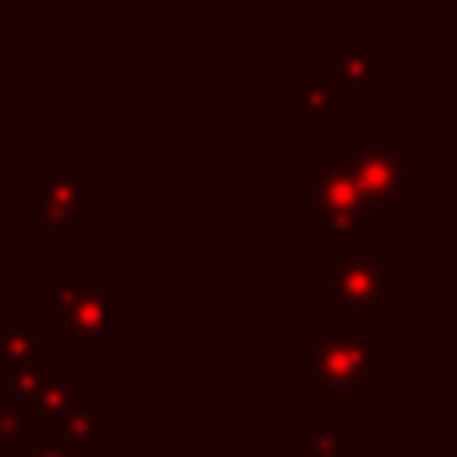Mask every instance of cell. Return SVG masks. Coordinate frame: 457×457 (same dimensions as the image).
<instances>
[{"label":"cell","mask_w":457,"mask_h":457,"mask_svg":"<svg viewBox=\"0 0 457 457\" xmlns=\"http://www.w3.org/2000/svg\"><path fill=\"white\" fill-rule=\"evenodd\" d=\"M293 96H297V109L305 112V120L313 129H329L333 117L349 109V93L337 85L333 77H313V72H293Z\"/></svg>","instance_id":"30bf717a"},{"label":"cell","mask_w":457,"mask_h":457,"mask_svg":"<svg viewBox=\"0 0 457 457\" xmlns=\"http://www.w3.org/2000/svg\"><path fill=\"white\" fill-rule=\"evenodd\" d=\"M21 273V221H0V277Z\"/></svg>","instance_id":"2e32d148"},{"label":"cell","mask_w":457,"mask_h":457,"mask_svg":"<svg viewBox=\"0 0 457 457\" xmlns=\"http://www.w3.org/2000/svg\"><path fill=\"white\" fill-rule=\"evenodd\" d=\"M56 357L53 361H37V365H21V370H0V402L8 405H24L32 394H40V389L53 381L56 373Z\"/></svg>","instance_id":"7c38bea8"},{"label":"cell","mask_w":457,"mask_h":457,"mask_svg":"<svg viewBox=\"0 0 457 457\" xmlns=\"http://www.w3.org/2000/svg\"><path fill=\"white\" fill-rule=\"evenodd\" d=\"M0 309H4V297H0Z\"/></svg>","instance_id":"e0dca14e"},{"label":"cell","mask_w":457,"mask_h":457,"mask_svg":"<svg viewBox=\"0 0 457 457\" xmlns=\"http://www.w3.org/2000/svg\"><path fill=\"white\" fill-rule=\"evenodd\" d=\"M88 397H96L93 386H88V381H77V378H72L69 365H56L53 381H48L40 394H32L24 405H16V410H21V418H24V426H29V434L40 437V434H53L56 421H61L69 410L85 405Z\"/></svg>","instance_id":"ba28073f"},{"label":"cell","mask_w":457,"mask_h":457,"mask_svg":"<svg viewBox=\"0 0 457 457\" xmlns=\"http://www.w3.org/2000/svg\"><path fill=\"white\" fill-rule=\"evenodd\" d=\"M21 457H93V450L88 445H72L56 434H40V437H32V445Z\"/></svg>","instance_id":"9a60e30c"},{"label":"cell","mask_w":457,"mask_h":457,"mask_svg":"<svg viewBox=\"0 0 457 457\" xmlns=\"http://www.w3.org/2000/svg\"><path fill=\"white\" fill-rule=\"evenodd\" d=\"M56 349V333L40 325L37 309H0V370L53 361Z\"/></svg>","instance_id":"52a82bcc"},{"label":"cell","mask_w":457,"mask_h":457,"mask_svg":"<svg viewBox=\"0 0 457 457\" xmlns=\"http://www.w3.org/2000/svg\"><path fill=\"white\" fill-rule=\"evenodd\" d=\"M386 313H349L345 329L309 333V397L317 405L329 397L365 402L370 389L386 378V345H381Z\"/></svg>","instance_id":"6da1fadb"},{"label":"cell","mask_w":457,"mask_h":457,"mask_svg":"<svg viewBox=\"0 0 457 457\" xmlns=\"http://www.w3.org/2000/svg\"><path fill=\"white\" fill-rule=\"evenodd\" d=\"M53 434L64 437V442H72V445H88V450H93L101 437L112 434V405H109V402H96V397H88L85 405L69 410L61 421H56Z\"/></svg>","instance_id":"8fae6325"},{"label":"cell","mask_w":457,"mask_h":457,"mask_svg":"<svg viewBox=\"0 0 457 457\" xmlns=\"http://www.w3.org/2000/svg\"><path fill=\"white\" fill-rule=\"evenodd\" d=\"M370 213L365 201L357 193L353 177L345 165V145L325 157V165H317L313 185H309V233L317 241H349V237H365Z\"/></svg>","instance_id":"5b68a950"},{"label":"cell","mask_w":457,"mask_h":457,"mask_svg":"<svg viewBox=\"0 0 457 457\" xmlns=\"http://www.w3.org/2000/svg\"><path fill=\"white\" fill-rule=\"evenodd\" d=\"M309 457H349V426L329 421V426L309 429Z\"/></svg>","instance_id":"5bb4252c"},{"label":"cell","mask_w":457,"mask_h":457,"mask_svg":"<svg viewBox=\"0 0 457 457\" xmlns=\"http://www.w3.org/2000/svg\"><path fill=\"white\" fill-rule=\"evenodd\" d=\"M329 56H333V72H329V77L337 80L349 96H353V93H381V88H386V72H381L386 45H381V40L337 37L329 45Z\"/></svg>","instance_id":"9c48e42d"},{"label":"cell","mask_w":457,"mask_h":457,"mask_svg":"<svg viewBox=\"0 0 457 457\" xmlns=\"http://www.w3.org/2000/svg\"><path fill=\"white\" fill-rule=\"evenodd\" d=\"M333 261L325 273H313L309 285L329 297L337 313H397L402 309V257L386 249L381 237H349L333 241Z\"/></svg>","instance_id":"7a4b0ae2"},{"label":"cell","mask_w":457,"mask_h":457,"mask_svg":"<svg viewBox=\"0 0 457 457\" xmlns=\"http://www.w3.org/2000/svg\"><path fill=\"white\" fill-rule=\"evenodd\" d=\"M345 165L370 217L394 225L421 197V149L418 145H389L386 129H370L365 141L353 149L345 145Z\"/></svg>","instance_id":"3957f363"},{"label":"cell","mask_w":457,"mask_h":457,"mask_svg":"<svg viewBox=\"0 0 457 457\" xmlns=\"http://www.w3.org/2000/svg\"><path fill=\"white\" fill-rule=\"evenodd\" d=\"M29 445H32V434H29V426H24L21 410L8 405V402H0V453L21 457Z\"/></svg>","instance_id":"4fadbf2b"},{"label":"cell","mask_w":457,"mask_h":457,"mask_svg":"<svg viewBox=\"0 0 457 457\" xmlns=\"http://www.w3.org/2000/svg\"><path fill=\"white\" fill-rule=\"evenodd\" d=\"M37 313H53L56 345H109L112 321V277L109 273H77L37 293Z\"/></svg>","instance_id":"277c9868"},{"label":"cell","mask_w":457,"mask_h":457,"mask_svg":"<svg viewBox=\"0 0 457 457\" xmlns=\"http://www.w3.org/2000/svg\"><path fill=\"white\" fill-rule=\"evenodd\" d=\"M88 185H93L88 165H40L37 197L16 209V221H32L40 233H72L93 217Z\"/></svg>","instance_id":"8992f818"}]
</instances>
